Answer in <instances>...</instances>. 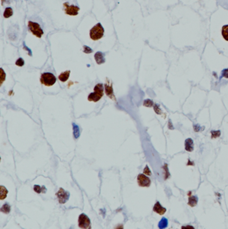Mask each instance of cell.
I'll return each instance as SVG.
<instances>
[{
    "label": "cell",
    "mask_w": 228,
    "mask_h": 229,
    "mask_svg": "<svg viewBox=\"0 0 228 229\" xmlns=\"http://www.w3.org/2000/svg\"><path fill=\"white\" fill-rule=\"evenodd\" d=\"M209 32L213 40L228 43V9L217 7L210 18Z\"/></svg>",
    "instance_id": "6da1fadb"
},
{
    "label": "cell",
    "mask_w": 228,
    "mask_h": 229,
    "mask_svg": "<svg viewBox=\"0 0 228 229\" xmlns=\"http://www.w3.org/2000/svg\"><path fill=\"white\" fill-rule=\"evenodd\" d=\"M179 3L195 9L207 19H210L218 7L216 0H179Z\"/></svg>",
    "instance_id": "7a4b0ae2"
},
{
    "label": "cell",
    "mask_w": 228,
    "mask_h": 229,
    "mask_svg": "<svg viewBox=\"0 0 228 229\" xmlns=\"http://www.w3.org/2000/svg\"><path fill=\"white\" fill-rule=\"evenodd\" d=\"M104 30L100 23H98L90 30V37L92 40H99L103 37Z\"/></svg>",
    "instance_id": "3957f363"
},
{
    "label": "cell",
    "mask_w": 228,
    "mask_h": 229,
    "mask_svg": "<svg viewBox=\"0 0 228 229\" xmlns=\"http://www.w3.org/2000/svg\"><path fill=\"white\" fill-rule=\"evenodd\" d=\"M94 92H92V93H90L89 95L88 99L89 101L97 102L99 100H100L102 97L103 96V95H104L103 84H102V83L97 84L94 86Z\"/></svg>",
    "instance_id": "277c9868"
},
{
    "label": "cell",
    "mask_w": 228,
    "mask_h": 229,
    "mask_svg": "<svg viewBox=\"0 0 228 229\" xmlns=\"http://www.w3.org/2000/svg\"><path fill=\"white\" fill-rule=\"evenodd\" d=\"M41 83L47 86L54 85L56 82V77L51 72H44L40 77Z\"/></svg>",
    "instance_id": "5b68a950"
},
{
    "label": "cell",
    "mask_w": 228,
    "mask_h": 229,
    "mask_svg": "<svg viewBox=\"0 0 228 229\" xmlns=\"http://www.w3.org/2000/svg\"><path fill=\"white\" fill-rule=\"evenodd\" d=\"M28 27L29 30H30L33 35L36 36V37H38L39 38H40L42 37V36L43 34V31L41 28L40 24L36 22L29 21L28 24Z\"/></svg>",
    "instance_id": "8992f818"
},
{
    "label": "cell",
    "mask_w": 228,
    "mask_h": 229,
    "mask_svg": "<svg viewBox=\"0 0 228 229\" xmlns=\"http://www.w3.org/2000/svg\"><path fill=\"white\" fill-rule=\"evenodd\" d=\"M63 6H64V12L67 15L75 16L79 14V12L80 10L79 7L74 6V5H69L68 2H65L63 3Z\"/></svg>",
    "instance_id": "52a82bcc"
},
{
    "label": "cell",
    "mask_w": 228,
    "mask_h": 229,
    "mask_svg": "<svg viewBox=\"0 0 228 229\" xmlns=\"http://www.w3.org/2000/svg\"><path fill=\"white\" fill-rule=\"evenodd\" d=\"M90 220L85 214H81L79 217V226L82 229L90 228Z\"/></svg>",
    "instance_id": "ba28073f"
},
{
    "label": "cell",
    "mask_w": 228,
    "mask_h": 229,
    "mask_svg": "<svg viewBox=\"0 0 228 229\" xmlns=\"http://www.w3.org/2000/svg\"><path fill=\"white\" fill-rule=\"evenodd\" d=\"M56 196L58 198V202L60 204H65L70 198V193L64 190L63 188H60L59 190H58L56 193Z\"/></svg>",
    "instance_id": "9c48e42d"
},
{
    "label": "cell",
    "mask_w": 228,
    "mask_h": 229,
    "mask_svg": "<svg viewBox=\"0 0 228 229\" xmlns=\"http://www.w3.org/2000/svg\"><path fill=\"white\" fill-rule=\"evenodd\" d=\"M137 182L139 186L140 187H149L151 184L150 178L143 174H140L138 175Z\"/></svg>",
    "instance_id": "30bf717a"
},
{
    "label": "cell",
    "mask_w": 228,
    "mask_h": 229,
    "mask_svg": "<svg viewBox=\"0 0 228 229\" xmlns=\"http://www.w3.org/2000/svg\"><path fill=\"white\" fill-rule=\"evenodd\" d=\"M160 1L161 2V6L163 9H168L179 3V0H160Z\"/></svg>",
    "instance_id": "8fae6325"
},
{
    "label": "cell",
    "mask_w": 228,
    "mask_h": 229,
    "mask_svg": "<svg viewBox=\"0 0 228 229\" xmlns=\"http://www.w3.org/2000/svg\"><path fill=\"white\" fill-rule=\"evenodd\" d=\"M153 210L155 212H156L157 214H159V215H163V214L167 211V209L163 207L159 201H157L156 203L155 204Z\"/></svg>",
    "instance_id": "7c38bea8"
},
{
    "label": "cell",
    "mask_w": 228,
    "mask_h": 229,
    "mask_svg": "<svg viewBox=\"0 0 228 229\" xmlns=\"http://www.w3.org/2000/svg\"><path fill=\"white\" fill-rule=\"evenodd\" d=\"M94 59L98 65H102L105 62L104 54L102 52H97L94 55Z\"/></svg>",
    "instance_id": "4fadbf2b"
},
{
    "label": "cell",
    "mask_w": 228,
    "mask_h": 229,
    "mask_svg": "<svg viewBox=\"0 0 228 229\" xmlns=\"http://www.w3.org/2000/svg\"><path fill=\"white\" fill-rule=\"evenodd\" d=\"M105 91H106V95H108L110 99H115L112 85H111L110 83V84H109V83L105 84Z\"/></svg>",
    "instance_id": "5bb4252c"
},
{
    "label": "cell",
    "mask_w": 228,
    "mask_h": 229,
    "mask_svg": "<svg viewBox=\"0 0 228 229\" xmlns=\"http://www.w3.org/2000/svg\"><path fill=\"white\" fill-rule=\"evenodd\" d=\"M185 149L189 152H191L194 149L193 141L191 138H187L185 141Z\"/></svg>",
    "instance_id": "9a60e30c"
},
{
    "label": "cell",
    "mask_w": 228,
    "mask_h": 229,
    "mask_svg": "<svg viewBox=\"0 0 228 229\" xmlns=\"http://www.w3.org/2000/svg\"><path fill=\"white\" fill-rule=\"evenodd\" d=\"M70 75V70H66L64 72L61 73V74L58 76V78H59V80L61 82H64L67 81Z\"/></svg>",
    "instance_id": "2e32d148"
},
{
    "label": "cell",
    "mask_w": 228,
    "mask_h": 229,
    "mask_svg": "<svg viewBox=\"0 0 228 229\" xmlns=\"http://www.w3.org/2000/svg\"><path fill=\"white\" fill-rule=\"evenodd\" d=\"M198 202V198L197 196H191L189 197L188 205L191 207H195Z\"/></svg>",
    "instance_id": "e0dca14e"
},
{
    "label": "cell",
    "mask_w": 228,
    "mask_h": 229,
    "mask_svg": "<svg viewBox=\"0 0 228 229\" xmlns=\"http://www.w3.org/2000/svg\"><path fill=\"white\" fill-rule=\"evenodd\" d=\"M168 225H169L168 220L166 218L163 217L161 218V220L159 221L158 224V227L159 229H165L168 226Z\"/></svg>",
    "instance_id": "ac0fdd59"
},
{
    "label": "cell",
    "mask_w": 228,
    "mask_h": 229,
    "mask_svg": "<svg viewBox=\"0 0 228 229\" xmlns=\"http://www.w3.org/2000/svg\"><path fill=\"white\" fill-rule=\"evenodd\" d=\"M33 190L34 191L38 193V194H40V193H46L47 191V189L46 188L45 186H40L39 185H34L33 186Z\"/></svg>",
    "instance_id": "d6986e66"
},
{
    "label": "cell",
    "mask_w": 228,
    "mask_h": 229,
    "mask_svg": "<svg viewBox=\"0 0 228 229\" xmlns=\"http://www.w3.org/2000/svg\"><path fill=\"white\" fill-rule=\"evenodd\" d=\"M13 9L12 8H6L3 12V17L5 18H9L13 16Z\"/></svg>",
    "instance_id": "ffe728a7"
},
{
    "label": "cell",
    "mask_w": 228,
    "mask_h": 229,
    "mask_svg": "<svg viewBox=\"0 0 228 229\" xmlns=\"http://www.w3.org/2000/svg\"><path fill=\"white\" fill-rule=\"evenodd\" d=\"M218 6L228 9V0H216Z\"/></svg>",
    "instance_id": "44dd1931"
},
{
    "label": "cell",
    "mask_w": 228,
    "mask_h": 229,
    "mask_svg": "<svg viewBox=\"0 0 228 229\" xmlns=\"http://www.w3.org/2000/svg\"><path fill=\"white\" fill-rule=\"evenodd\" d=\"M10 210H11L10 205L8 203H6L2 206L1 209H0V211L5 214H9V212H10Z\"/></svg>",
    "instance_id": "7402d4cb"
},
{
    "label": "cell",
    "mask_w": 228,
    "mask_h": 229,
    "mask_svg": "<svg viewBox=\"0 0 228 229\" xmlns=\"http://www.w3.org/2000/svg\"><path fill=\"white\" fill-rule=\"evenodd\" d=\"M8 193V191L7 190V189L6 188H4V186H2L1 190H0V199L4 200L7 197Z\"/></svg>",
    "instance_id": "603a6c76"
},
{
    "label": "cell",
    "mask_w": 228,
    "mask_h": 229,
    "mask_svg": "<svg viewBox=\"0 0 228 229\" xmlns=\"http://www.w3.org/2000/svg\"><path fill=\"white\" fill-rule=\"evenodd\" d=\"M73 125V130H74V138L75 139H78L79 138L80 136V129H79V126H78L77 125L73 123L72 124Z\"/></svg>",
    "instance_id": "cb8c5ba5"
},
{
    "label": "cell",
    "mask_w": 228,
    "mask_h": 229,
    "mask_svg": "<svg viewBox=\"0 0 228 229\" xmlns=\"http://www.w3.org/2000/svg\"><path fill=\"white\" fill-rule=\"evenodd\" d=\"M143 105H144V106H145V107H153V102L151 100H150V99H147V100H145V101H144Z\"/></svg>",
    "instance_id": "d4e9b609"
},
{
    "label": "cell",
    "mask_w": 228,
    "mask_h": 229,
    "mask_svg": "<svg viewBox=\"0 0 228 229\" xmlns=\"http://www.w3.org/2000/svg\"><path fill=\"white\" fill-rule=\"evenodd\" d=\"M16 65L18 66H23L24 65V60L23 58H18L16 62Z\"/></svg>",
    "instance_id": "484cf974"
},
{
    "label": "cell",
    "mask_w": 228,
    "mask_h": 229,
    "mask_svg": "<svg viewBox=\"0 0 228 229\" xmlns=\"http://www.w3.org/2000/svg\"><path fill=\"white\" fill-rule=\"evenodd\" d=\"M83 52L86 54H90L93 52V50L91 48L87 46H83Z\"/></svg>",
    "instance_id": "4316f807"
},
{
    "label": "cell",
    "mask_w": 228,
    "mask_h": 229,
    "mask_svg": "<svg viewBox=\"0 0 228 229\" xmlns=\"http://www.w3.org/2000/svg\"><path fill=\"white\" fill-rule=\"evenodd\" d=\"M143 173L145 175H147V176H151V170L149 169L148 165H146V167H145V168L144 169Z\"/></svg>",
    "instance_id": "83f0119b"
},
{
    "label": "cell",
    "mask_w": 228,
    "mask_h": 229,
    "mask_svg": "<svg viewBox=\"0 0 228 229\" xmlns=\"http://www.w3.org/2000/svg\"><path fill=\"white\" fill-rule=\"evenodd\" d=\"M220 131H211V135H212V137L213 138H217V137H220Z\"/></svg>",
    "instance_id": "f1b7e54d"
},
{
    "label": "cell",
    "mask_w": 228,
    "mask_h": 229,
    "mask_svg": "<svg viewBox=\"0 0 228 229\" xmlns=\"http://www.w3.org/2000/svg\"><path fill=\"white\" fill-rule=\"evenodd\" d=\"M221 76H224V78H226V79H228V69H225L224 70H222Z\"/></svg>",
    "instance_id": "f546056e"
},
{
    "label": "cell",
    "mask_w": 228,
    "mask_h": 229,
    "mask_svg": "<svg viewBox=\"0 0 228 229\" xmlns=\"http://www.w3.org/2000/svg\"><path fill=\"white\" fill-rule=\"evenodd\" d=\"M181 229H195V227L191 225H186L181 226Z\"/></svg>",
    "instance_id": "4dcf8cb0"
},
{
    "label": "cell",
    "mask_w": 228,
    "mask_h": 229,
    "mask_svg": "<svg viewBox=\"0 0 228 229\" xmlns=\"http://www.w3.org/2000/svg\"><path fill=\"white\" fill-rule=\"evenodd\" d=\"M114 229H124V227L123 225H119L118 226H116Z\"/></svg>",
    "instance_id": "1f68e13d"
},
{
    "label": "cell",
    "mask_w": 228,
    "mask_h": 229,
    "mask_svg": "<svg viewBox=\"0 0 228 229\" xmlns=\"http://www.w3.org/2000/svg\"><path fill=\"white\" fill-rule=\"evenodd\" d=\"M70 229H71V228H70Z\"/></svg>",
    "instance_id": "d6a6232c"
}]
</instances>
